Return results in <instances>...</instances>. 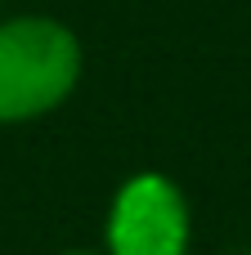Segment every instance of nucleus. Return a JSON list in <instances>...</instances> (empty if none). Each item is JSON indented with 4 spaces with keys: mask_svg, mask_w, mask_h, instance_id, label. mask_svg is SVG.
Returning a JSON list of instances; mask_svg holds the SVG:
<instances>
[{
    "mask_svg": "<svg viewBox=\"0 0 251 255\" xmlns=\"http://www.w3.org/2000/svg\"><path fill=\"white\" fill-rule=\"evenodd\" d=\"M81 81V40L67 22L22 13L0 22V126L49 117Z\"/></svg>",
    "mask_w": 251,
    "mask_h": 255,
    "instance_id": "f257e3e1",
    "label": "nucleus"
},
{
    "mask_svg": "<svg viewBox=\"0 0 251 255\" xmlns=\"http://www.w3.org/2000/svg\"><path fill=\"white\" fill-rule=\"evenodd\" d=\"M108 255H189L193 220L175 179L157 170L130 175L108 206Z\"/></svg>",
    "mask_w": 251,
    "mask_h": 255,
    "instance_id": "f03ea898",
    "label": "nucleus"
},
{
    "mask_svg": "<svg viewBox=\"0 0 251 255\" xmlns=\"http://www.w3.org/2000/svg\"><path fill=\"white\" fill-rule=\"evenodd\" d=\"M63 255H99V251H63Z\"/></svg>",
    "mask_w": 251,
    "mask_h": 255,
    "instance_id": "7ed1b4c3",
    "label": "nucleus"
}]
</instances>
